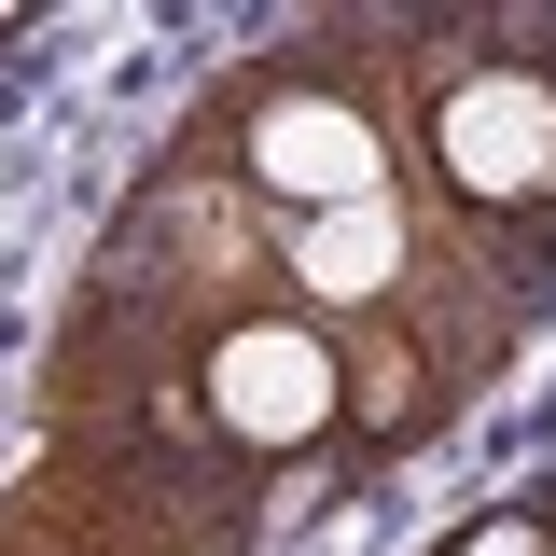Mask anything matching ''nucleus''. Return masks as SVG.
I'll return each mask as SVG.
<instances>
[{
	"label": "nucleus",
	"mask_w": 556,
	"mask_h": 556,
	"mask_svg": "<svg viewBox=\"0 0 556 556\" xmlns=\"http://www.w3.org/2000/svg\"><path fill=\"white\" fill-rule=\"evenodd\" d=\"M417 181L556 292V14H390Z\"/></svg>",
	"instance_id": "nucleus-1"
},
{
	"label": "nucleus",
	"mask_w": 556,
	"mask_h": 556,
	"mask_svg": "<svg viewBox=\"0 0 556 556\" xmlns=\"http://www.w3.org/2000/svg\"><path fill=\"white\" fill-rule=\"evenodd\" d=\"M195 126L223 139V167L292 223V208H348L417 181V126H404V56H390V14H320L265 56H237L195 98Z\"/></svg>",
	"instance_id": "nucleus-2"
},
{
	"label": "nucleus",
	"mask_w": 556,
	"mask_h": 556,
	"mask_svg": "<svg viewBox=\"0 0 556 556\" xmlns=\"http://www.w3.org/2000/svg\"><path fill=\"white\" fill-rule=\"evenodd\" d=\"M529 501H543V556H556V473H543V486H529Z\"/></svg>",
	"instance_id": "nucleus-5"
},
{
	"label": "nucleus",
	"mask_w": 556,
	"mask_h": 556,
	"mask_svg": "<svg viewBox=\"0 0 556 556\" xmlns=\"http://www.w3.org/2000/svg\"><path fill=\"white\" fill-rule=\"evenodd\" d=\"M195 417L223 431V459H251V473H320L348 459V348L278 292V306H237V320H208L195 334Z\"/></svg>",
	"instance_id": "nucleus-3"
},
{
	"label": "nucleus",
	"mask_w": 556,
	"mask_h": 556,
	"mask_svg": "<svg viewBox=\"0 0 556 556\" xmlns=\"http://www.w3.org/2000/svg\"><path fill=\"white\" fill-rule=\"evenodd\" d=\"M431 556H543V501H486L473 529H445Z\"/></svg>",
	"instance_id": "nucleus-4"
}]
</instances>
